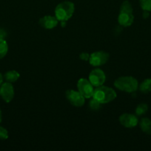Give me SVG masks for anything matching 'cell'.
I'll return each mask as SVG.
<instances>
[{"instance_id":"cell-6","label":"cell","mask_w":151,"mask_h":151,"mask_svg":"<svg viewBox=\"0 0 151 151\" xmlns=\"http://www.w3.org/2000/svg\"><path fill=\"white\" fill-rule=\"evenodd\" d=\"M67 100L72 106L75 107H81L85 103V98L78 91L70 89L65 93Z\"/></svg>"},{"instance_id":"cell-5","label":"cell","mask_w":151,"mask_h":151,"mask_svg":"<svg viewBox=\"0 0 151 151\" xmlns=\"http://www.w3.org/2000/svg\"><path fill=\"white\" fill-rule=\"evenodd\" d=\"M110 55L105 51H97L90 55L89 63L91 66L97 67L105 64L108 61Z\"/></svg>"},{"instance_id":"cell-2","label":"cell","mask_w":151,"mask_h":151,"mask_svg":"<svg viewBox=\"0 0 151 151\" xmlns=\"http://www.w3.org/2000/svg\"><path fill=\"white\" fill-rule=\"evenodd\" d=\"M133 9L129 1H123L120 7V12L118 16V22L121 27H127L133 24L134 22Z\"/></svg>"},{"instance_id":"cell-21","label":"cell","mask_w":151,"mask_h":151,"mask_svg":"<svg viewBox=\"0 0 151 151\" xmlns=\"http://www.w3.org/2000/svg\"><path fill=\"white\" fill-rule=\"evenodd\" d=\"M143 18L144 19H147V18L149 17L150 16V12L149 11H144V10H143Z\"/></svg>"},{"instance_id":"cell-8","label":"cell","mask_w":151,"mask_h":151,"mask_svg":"<svg viewBox=\"0 0 151 151\" xmlns=\"http://www.w3.org/2000/svg\"><path fill=\"white\" fill-rule=\"evenodd\" d=\"M88 80L93 86L98 87L105 83L106 81V75L102 69L96 68L90 72Z\"/></svg>"},{"instance_id":"cell-19","label":"cell","mask_w":151,"mask_h":151,"mask_svg":"<svg viewBox=\"0 0 151 151\" xmlns=\"http://www.w3.org/2000/svg\"><path fill=\"white\" fill-rule=\"evenodd\" d=\"M8 131L3 127L0 126V139L5 140L8 138Z\"/></svg>"},{"instance_id":"cell-3","label":"cell","mask_w":151,"mask_h":151,"mask_svg":"<svg viewBox=\"0 0 151 151\" xmlns=\"http://www.w3.org/2000/svg\"><path fill=\"white\" fill-rule=\"evenodd\" d=\"M115 88L120 91L133 93L139 88V83L135 78L131 76H123L117 78L114 82Z\"/></svg>"},{"instance_id":"cell-22","label":"cell","mask_w":151,"mask_h":151,"mask_svg":"<svg viewBox=\"0 0 151 151\" xmlns=\"http://www.w3.org/2000/svg\"><path fill=\"white\" fill-rule=\"evenodd\" d=\"M2 83H3V76L2 75H1V72H0V86L2 84Z\"/></svg>"},{"instance_id":"cell-13","label":"cell","mask_w":151,"mask_h":151,"mask_svg":"<svg viewBox=\"0 0 151 151\" xmlns=\"http://www.w3.org/2000/svg\"><path fill=\"white\" fill-rule=\"evenodd\" d=\"M4 79L7 82L9 83H15L18 81L19 78H20V75L18 72L15 70H10L6 72L4 74Z\"/></svg>"},{"instance_id":"cell-7","label":"cell","mask_w":151,"mask_h":151,"mask_svg":"<svg viewBox=\"0 0 151 151\" xmlns=\"http://www.w3.org/2000/svg\"><path fill=\"white\" fill-rule=\"evenodd\" d=\"M77 88L78 91L84 96V98L89 99L93 97L94 88L89 80L85 78H81L78 80L77 83Z\"/></svg>"},{"instance_id":"cell-11","label":"cell","mask_w":151,"mask_h":151,"mask_svg":"<svg viewBox=\"0 0 151 151\" xmlns=\"http://www.w3.org/2000/svg\"><path fill=\"white\" fill-rule=\"evenodd\" d=\"M58 20L56 16H52L50 15L43 16L39 19L38 23L41 27L47 29H51L56 27L58 25Z\"/></svg>"},{"instance_id":"cell-20","label":"cell","mask_w":151,"mask_h":151,"mask_svg":"<svg viewBox=\"0 0 151 151\" xmlns=\"http://www.w3.org/2000/svg\"><path fill=\"white\" fill-rule=\"evenodd\" d=\"M79 58L81 60H84V61H89V59H90V54H88L87 52H82L79 55Z\"/></svg>"},{"instance_id":"cell-10","label":"cell","mask_w":151,"mask_h":151,"mask_svg":"<svg viewBox=\"0 0 151 151\" xmlns=\"http://www.w3.org/2000/svg\"><path fill=\"white\" fill-rule=\"evenodd\" d=\"M119 122L121 125L127 128H133L139 123L138 117L132 114H123L119 116Z\"/></svg>"},{"instance_id":"cell-4","label":"cell","mask_w":151,"mask_h":151,"mask_svg":"<svg viewBox=\"0 0 151 151\" xmlns=\"http://www.w3.org/2000/svg\"><path fill=\"white\" fill-rule=\"evenodd\" d=\"M75 6L71 1H65L59 3L55 8V16L59 22L69 20L73 15Z\"/></svg>"},{"instance_id":"cell-12","label":"cell","mask_w":151,"mask_h":151,"mask_svg":"<svg viewBox=\"0 0 151 151\" xmlns=\"http://www.w3.org/2000/svg\"><path fill=\"white\" fill-rule=\"evenodd\" d=\"M140 128L146 134H151V120L149 118H142L140 121Z\"/></svg>"},{"instance_id":"cell-23","label":"cell","mask_w":151,"mask_h":151,"mask_svg":"<svg viewBox=\"0 0 151 151\" xmlns=\"http://www.w3.org/2000/svg\"><path fill=\"white\" fill-rule=\"evenodd\" d=\"M66 22L65 21H62V22H61V25H62V27H65V26H66Z\"/></svg>"},{"instance_id":"cell-14","label":"cell","mask_w":151,"mask_h":151,"mask_svg":"<svg viewBox=\"0 0 151 151\" xmlns=\"http://www.w3.org/2000/svg\"><path fill=\"white\" fill-rule=\"evenodd\" d=\"M139 90L144 94H147L151 91V78H147L142 81V83L139 86Z\"/></svg>"},{"instance_id":"cell-15","label":"cell","mask_w":151,"mask_h":151,"mask_svg":"<svg viewBox=\"0 0 151 151\" xmlns=\"http://www.w3.org/2000/svg\"><path fill=\"white\" fill-rule=\"evenodd\" d=\"M8 52V44L4 38H0V60L7 55Z\"/></svg>"},{"instance_id":"cell-18","label":"cell","mask_w":151,"mask_h":151,"mask_svg":"<svg viewBox=\"0 0 151 151\" xmlns=\"http://www.w3.org/2000/svg\"><path fill=\"white\" fill-rule=\"evenodd\" d=\"M102 104H101L100 103H99L98 101H96V100L93 98V100L90 102V109H93V110H99L101 108Z\"/></svg>"},{"instance_id":"cell-1","label":"cell","mask_w":151,"mask_h":151,"mask_svg":"<svg viewBox=\"0 0 151 151\" xmlns=\"http://www.w3.org/2000/svg\"><path fill=\"white\" fill-rule=\"evenodd\" d=\"M116 96L115 90L102 85L94 88L92 97L101 104H107L115 100Z\"/></svg>"},{"instance_id":"cell-24","label":"cell","mask_w":151,"mask_h":151,"mask_svg":"<svg viewBox=\"0 0 151 151\" xmlns=\"http://www.w3.org/2000/svg\"><path fill=\"white\" fill-rule=\"evenodd\" d=\"M1 120H2V112H1V109H0V123H1Z\"/></svg>"},{"instance_id":"cell-17","label":"cell","mask_w":151,"mask_h":151,"mask_svg":"<svg viewBox=\"0 0 151 151\" xmlns=\"http://www.w3.org/2000/svg\"><path fill=\"white\" fill-rule=\"evenodd\" d=\"M141 8L144 11H151V0H139Z\"/></svg>"},{"instance_id":"cell-16","label":"cell","mask_w":151,"mask_h":151,"mask_svg":"<svg viewBox=\"0 0 151 151\" xmlns=\"http://www.w3.org/2000/svg\"><path fill=\"white\" fill-rule=\"evenodd\" d=\"M148 110L147 105L145 103H141L139 106L136 107V114L137 116H142V115L144 114Z\"/></svg>"},{"instance_id":"cell-9","label":"cell","mask_w":151,"mask_h":151,"mask_svg":"<svg viewBox=\"0 0 151 151\" xmlns=\"http://www.w3.org/2000/svg\"><path fill=\"white\" fill-rule=\"evenodd\" d=\"M14 88L11 83L6 82L0 86V97L5 103H10L14 97Z\"/></svg>"}]
</instances>
